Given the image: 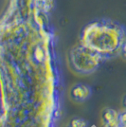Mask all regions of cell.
<instances>
[{"label":"cell","mask_w":126,"mask_h":127,"mask_svg":"<svg viewBox=\"0 0 126 127\" xmlns=\"http://www.w3.org/2000/svg\"><path fill=\"white\" fill-rule=\"evenodd\" d=\"M88 122L84 119H74L71 121L68 127H87Z\"/></svg>","instance_id":"obj_5"},{"label":"cell","mask_w":126,"mask_h":127,"mask_svg":"<svg viewBox=\"0 0 126 127\" xmlns=\"http://www.w3.org/2000/svg\"><path fill=\"white\" fill-rule=\"evenodd\" d=\"M70 95L77 101H84L88 100L92 95V88L85 84H77L71 88Z\"/></svg>","instance_id":"obj_3"},{"label":"cell","mask_w":126,"mask_h":127,"mask_svg":"<svg viewBox=\"0 0 126 127\" xmlns=\"http://www.w3.org/2000/svg\"><path fill=\"white\" fill-rule=\"evenodd\" d=\"M121 53L123 54V56L126 57V42L124 43V45L122 46V48H121Z\"/></svg>","instance_id":"obj_7"},{"label":"cell","mask_w":126,"mask_h":127,"mask_svg":"<svg viewBox=\"0 0 126 127\" xmlns=\"http://www.w3.org/2000/svg\"><path fill=\"white\" fill-rule=\"evenodd\" d=\"M120 113L114 109L107 108L103 111L102 119H103V127H121L120 123Z\"/></svg>","instance_id":"obj_4"},{"label":"cell","mask_w":126,"mask_h":127,"mask_svg":"<svg viewBox=\"0 0 126 127\" xmlns=\"http://www.w3.org/2000/svg\"><path fill=\"white\" fill-rule=\"evenodd\" d=\"M80 40L82 45L107 59L121 53L126 42V30L110 19H96L84 26Z\"/></svg>","instance_id":"obj_1"},{"label":"cell","mask_w":126,"mask_h":127,"mask_svg":"<svg viewBox=\"0 0 126 127\" xmlns=\"http://www.w3.org/2000/svg\"><path fill=\"white\" fill-rule=\"evenodd\" d=\"M123 105H124V107H125L126 109V97L124 98V100H123Z\"/></svg>","instance_id":"obj_8"},{"label":"cell","mask_w":126,"mask_h":127,"mask_svg":"<svg viewBox=\"0 0 126 127\" xmlns=\"http://www.w3.org/2000/svg\"><path fill=\"white\" fill-rule=\"evenodd\" d=\"M69 60L74 70L79 73L88 74L94 72L105 58L89 48L80 44L70 50Z\"/></svg>","instance_id":"obj_2"},{"label":"cell","mask_w":126,"mask_h":127,"mask_svg":"<svg viewBox=\"0 0 126 127\" xmlns=\"http://www.w3.org/2000/svg\"><path fill=\"white\" fill-rule=\"evenodd\" d=\"M120 123L121 127H126V111L121 112L120 113Z\"/></svg>","instance_id":"obj_6"}]
</instances>
